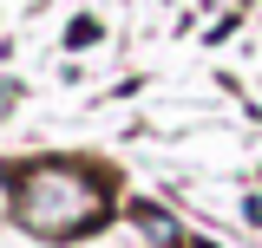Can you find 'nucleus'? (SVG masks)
I'll list each match as a JSON object with an SVG mask.
<instances>
[{"instance_id":"f257e3e1","label":"nucleus","mask_w":262,"mask_h":248,"mask_svg":"<svg viewBox=\"0 0 262 248\" xmlns=\"http://www.w3.org/2000/svg\"><path fill=\"white\" fill-rule=\"evenodd\" d=\"M92 216H98V189L79 170H66V163L27 170V183H20V222L27 229H39V235H79Z\"/></svg>"}]
</instances>
